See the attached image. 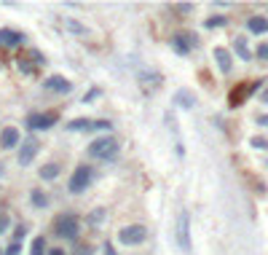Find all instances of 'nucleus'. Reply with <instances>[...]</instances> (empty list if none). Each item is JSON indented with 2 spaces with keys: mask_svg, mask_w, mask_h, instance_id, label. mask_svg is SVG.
<instances>
[{
  "mask_svg": "<svg viewBox=\"0 0 268 255\" xmlns=\"http://www.w3.org/2000/svg\"><path fill=\"white\" fill-rule=\"evenodd\" d=\"M86 150H89L91 159L102 161V164H113V161L121 156V143L115 140L113 134H102V137H94Z\"/></svg>",
  "mask_w": 268,
  "mask_h": 255,
  "instance_id": "nucleus-1",
  "label": "nucleus"
},
{
  "mask_svg": "<svg viewBox=\"0 0 268 255\" xmlns=\"http://www.w3.org/2000/svg\"><path fill=\"white\" fill-rule=\"evenodd\" d=\"M97 180V169L91 164H78L70 175V183H67V191L73 196H80L84 191H89V185Z\"/></svg>",
  "mask_w": 268,
  "mask_h": 255,
  "instance_id": "nucleus-2",
  "label": "nucleus"
},
{
  "mask_svg": "<svg viewBox=\"0 0 268 255\" xmlns=\"http://www.w3.org/2000/svg\"><path fill=\"white\" fill-rule=\"evenodd\" d=\"M54 234L65 242H75L80 234V218L75 212H62L54 218Z\"/></svg>",
  "mask_w": 268,
  "mask_h": 255,
  "instance_id": "nucleus-3",
  "label": "nucleus"
},
{
  "mask_svg": "<svg viewBox=\"0 0 268 255\" xmlns=\"http://www.w3.org/2000/svg\"><path fill=\"white\" fill-rule=\"evenodd\" d=\"M115 239H118V245H123V247H137V245H142V242L148 239V228L142 223L123 226V228H118Z\"/></svg>",
  "mask_w": 268,
  "mask_h": 255,
  "instance_id": "nucleus-4",
  "label": "nucleus"
},
{
  "mask_svg": "<svg viewBox=\"0 0 268 255\" xmlns=\"http://www.w3.org/2000/svg\"><path fill=\"white\" fill-rule=\"evenodd\" d=\"M174 237H177V247H180L182 252H191V250H193V242H191V215H188V210H180Z\"/></svg>",
  "mask_w": 268,
  "mask_h": 255,
  "instance_id": "nucleus-5",
  "label": "nucleus"
},
{
  "mask_svg": "<svg viewBox=\"0 0 268 255\" xmlns=\"http://www.w3.org/2000/svg\"><path fill=\"white\" fill-rule=\"evenodd\" d=\"M38 150H40L38 137H27V140H22V145L16 148V164L19 167H30L35 161V156H38Z\"/></svg>",
  "mask_w": 268,
  "mask_h": 255,
  "instance_id": "nucleus-6",
  "label": "nucleus"
},
{
  "mask_svg": "<svg viewBox=\"0 0 268 255\" xmlns=\"http://www.w3.org/2000/svg\"><path fill=\"white\" fill-rule=\"evenodd\" d=\"M56 121H59L56 113H30L25 124H27L30 132H46V129H51Z\"/></svg>",
  "mask_w": 268,
  "mask_h": 255,
  "instance_id": "nucleus-7",
  "label": "nucleus"
},
{
  "mask_svg": "<svg viewBox=\"0 0 268 255\" xmlns=\"http://www.w3.org/2000/svg\"><path fill=\"white\" fill-rule=\"evenodd\" d=\"M196 43H199V41H196L193 32H174L172 41H169V46L174 49V54H180V56H188L193 51Z\"/></svg>",
  "mask_w": 268,
  "mask_h": 255,
  "instance_id": "nucleus-8",
  "label": "nucleus"
},
{
  "mask_svg": "<svg viewBox=\"0 0 268 255\" xmlns=\"http://www.w3.org/2000/svg\"><path fill=\"white\" fill-rule=\"evenodd\" d=\"M43 89L51 94H70L73 91V81H67L65 75H49L43 78Z\"/></svg>",
  "mask_w": 268,
  "mask_h": 255,
  "instance_id": "nucleus-9",
  "label": "nucleus"
},
{
  "mask_svg": "<svg viewBox=\"0 0 268 255\" xmlns=\"http://www.w3.org/2000/svg\"><path fill=\"white\" fill-rule=\"evenodd\" d=\"M255 89H260V81H250V84H241V86H236V89L228 94V105H231V108H239L241 102L247 100Z\"/></svg>",
  "mask_w": 268,
  "mask_h": 255,
  "instance_id": "nucleus-10",
  "label": "nucleus"
},
{
  "mask_svg": "<svg viewBox=\"0 0 268 255\" xmlns=\"http://www.w3.org/2000/svg\"><path fill=\"white\" fill-rule=\"evenodd\" d=\"M19 145H22V132L16 129V126H3V129H0V148L14 150Z\"/></svg>",
  "mask_w": 268,
  "mask_h": 255,
  "instance_id": "nucleus-11",
  "label": "nucleus"
},
{
  "mask_svg": "<svg viewBox=\"0 0 268 255\" xmlns=\"http://www.w3.org/2000/svg\"><path fill=\"white\" fill-rule=\"evenodd\" d=\"M212 56H215V62H217V67H220V73H223V75H231V70H234V56H231V51L223 49V46H217V49L212 51Z\"/></svg>",
  "mask_w": 268,
  "mask_h": 255,
  "instance_id": "nucleus-12",
  "label": "nucleus"
},
{
  "mask_svg": "<svg viewBox=\"0 0 268 255\" xmlns=\"http://www.w3.org/2000/svg\"><path fill=\"white\" fill-rule=\"evenodd\" d=\"M22 41H25V35L19 30H11V27L0 30V49H16Z\"/></svg>",
  "mask_w": 268,
  "mask_h": 255,
  "instance_id": "nucleus-13",
  "label": "nucleus"
},
{
  "mask_svg": "<svg viewBox=\"0 0 268 255\" xmlns=\"http://www.w3.org/2000/svg\"><path fill=\"white\" fill-rule=\"evenodd\" d=\"M174 105L182 108V110H193L196 108V91H191V89H177V91H174Z\"/></svg>",
  "mask_w": 268,
  "mask_h": 255,
  "instance_id": "nucleus-14",
  "label": "nucleus"
},
{
  "mask_svg": "<svg viewBox=\"0 0 268 255\" xmlns=\"http://www.w3.org/2000/svg\"><path fill=\"white\" fill-rule=\"evenodd\" d=\"M247 30L252 32V35H265L268 32V16H263V14L250 16L247 19Z\"/></svg>",
  "mask_w": 268,
  "mask_h": 255,
  "instance_id": "nucleus-15",
  "label": "nucleus"
},
{
  "mask_svg": "<svg viewBox=\"0 0 268 255\" xmlns=\"http://www.w3.org/2000/svg\"><path fill=\"white\" fill-rule=\"evenodd\" d=\"M59 175H62V164H59V161H49V164H43L38 169V178L40 180H56Z\"/></svg>",
  "mask_w": 268,
  "mask_h": 255,
  "instance_id": "nucleus-16",
  "label": "nucleus"
},
{
  "mask_svg": "<svg viewBox=\"0 0 268 255\" xmlns=\"http://www.w3.org/2000/svg\"><path fill=\"white\" fill-rule=\"evenodd\" d=\"M234 51H236V56H239V60H244V62H250V60H252L250 43H247V38H244V35L234 38Z\"/></svg>",
  "mask_w": 268,
  "mask_h": 255,
  "instance_id": "nucleus-17",
  "label": "nucleus"
},
{
  "mask_svg": "<svg viewBox=\"0 0 268 255\" xmlns=\"http://www.w3.org/2000/svg\"><path fill=\"white\" fill-rule=\"evenodd\" d=\"M30 204L35 207V210H46V207H49V193H46L43 188H32L30 191Z\"/></svg>",
  "mask_w": 268,
  "mask_h": 255,
  "instance_id": "nucleus-18",
  "label": "nucleus"
},
{
  "mask_svg": "<svg viewBox=\"0 0 268 255\" xmlns=\"http://www.w3.org/2000/svg\"><path fill=\"white\" fill-rule=\"evenodd\" d=\"M105 218H108V210H105V207H97V210H91V212H89L86 223H89L91 228H99V226L105 223Z\"/></svg>",
  "mask_w": 268,
  "mask_h": 255,
  "instance_id": "nucleus-19",
  "label": "nucleus"
},
{
  "mask_svg": "<svg viewBox=\"0 0 268 255\" xmlns=\"http://www.w3.org/2000/svg\"><path fill=\"white\" fill-rule=\"evenodd\" d=\"M89 129H94V121L91 119H73L67 124V132H89Z\"/></svg>",
  "mask_w": 268,
  "mask_h": 255,
  "instance_id": "nucleus-20",
  "label": "nucleus"
},
{
  "mask_svg": "<svg viewBox=\"0 0 268 255\" xmlns=\"http://www.w3.org/2000/svg\"><path fill=\"white\" fill-rule=\"evenodd\" d=\"M49 252V247H46V239L43 237H35L30 242V255H46Z\"/></svg>",
  "mask_w": 268,
  "mask_h": 255,
  "instance_id": "nucleus-21",
  "label": "nucleus"
},
{
  "mask_svg": "<svg viewBox=\"0 0 268 255\" xmlns=\"http://www.w3.org/2000/svg\"><path fill=\"white\" fill-rule=\"evenodd\" d=\"M65 25H67V30L73 32V35H86V32H89V27H86V25H80L78 19H67Z\"/></svg>",
  "mask_w": 268,
  "mask_h": 255,
  "instance_id": "nucleus-22",
  "label": "nucleus"
},
{
  "mask_svg": "<svg viewBox=\"0 0 268 255\" xmlns=\"http://www.w3.org/2000/svg\"><path fill=\"white\" fill-rule=\"evenodd\" d=\"M228 25V16H209L204 19V30H215V27H225Z\"/></svg>",
  "mask_w": 268,
  "mask_h": 255,
  "instance_id": "nucleus-23",
  "label": "nucleus"
},
{
  "mask_svg": "<svg viewBox=\"0 0 268 255\" xmlns=\"http://www.w3.org/2000/svg\"><path fill=\"white\" fill-rule=\"evenodd\" d=\"M70 255H94V247H91L89 242H75V247Z\"/></svg>",
  "mask_w": 268,
  "mask_h": 255,
  "instance_id": "nucleus-24",
  "label": "nucleus"
},
{
  "mask_svg": "<svg viewBox=\"0 0 268 255\" xmlns=\"http://www.w3.org/2000/svg\"><path fill=\"white\" fill-rule=\"evenodd\" d=\"M8 228H11V215L8 210H0V234H6Z\"/></svg>",
  "mask_w": 268,
  "mask_h": 255,
  "instance_id": "nucleus-25",
  "label": "nucleus"
},
{
  "mask_svg": "<svg viewBox=\"0 0 268 255\" xmlns=\"http://www.w3.org/2000/svg\"><path fill=\"white\" fill-rule=\"evenodd\" d=\"M99 94H102V89H99V86H94V89H89V91H86V94H84V100H80V102H86V105H91V102H94Z\"/></svg>",
  "mask_w": 268,
  "mask_h": 255,
  "instance_id": "nucleus-26",
  "label": "nucleus"
},
{
  "mask_svg": "<svg viewBox=\"0 0 268 255\" xmlns=\"http://www.w3.org/2000/svg\"><path fill=\"white\" fill-rule=\"evenodd\" d=\"M6 255H22V242H14V239H11V245L3 250Z\"/></svg>",
  "mask_w": 268,
  "mask_h": 255,
  "instance_id": "nucleus-27",
  "label": "nucleus"
},
{
  "mask_svg": "<svg viewBox=\"0 0 268 255\" xmlns=\"http://www.w3.org/2000/svg\"><path fill=\"white\" fill-rule=\"evenodd\" d=\"M250 145H252V148H258V150H265V148H268V140H265V137H252Z\"/></svg>",
  "mask_w": 268,
  "mask_h": 255,
  "instance_id": "nucleus-28",
  "label": "nucleus"
},
{
  "mask_svg": "<svg viewBox=\"0 0 268 255\" xmlns=\"http://www.w3.org/2000/svg\"><path fill=\"white\" fill-rule=\"evenodd\" d=\"M255 56H258V60H265V62H268V43H260L258 49H255Z\"/></svg>",
  "mask_w": 268,
  "mask_h": 255,
  "instance_id": "nucleus-29",
  "label": "nucleus"
},
{
  "mask_svg": "<svg viewBox=\"0 0 268 255\" xmlns=\"http://www.w3.org/2000/svg\"><path fill=\"white\" fill-rule=\"evenodd\" d=\"M25 237H27V226H16L14 228V242H22Z\"/></svg>",
  "mask_w": 268,
  "mask_h": 255,
  "instance_id": "nucleus-30",
  "label": "nucleus"
},
{
  "mask_svg": "<svg viewBox=\"0 0 268 255\" xmlns=\"http://www.w3.org/2000/svg\"><path fill=\"white\" fill-rule=\"evenodd\" d=\"M30 60H32L35 65H46V56H43L40 51H30Z\"/></svg>",
  "mask_w": 268,
  "mask_h": 255,
  "instance_id": "nucleus-31",
  "label": "nucleus"
},
{
  "mask_svg": "<svg viewBox=\"0 0 268 255\" xmlns=\"http://www.w3.org/2000/svg\"><path fill=\"white\" fill-rule=\"evenodd\" d=\"M94 129H105V132H110V129H113V124H110V121H105V119H99V121H94Z\"/></svg>",
  "mask_w": 268,
  "mask_h": 255,
  "instance_id": "nucleus-32",
  "label": "nucleus"
},
{
  "mask_svg": "<svg viewBox=\"0 0 268 255\" xmlns=\"http://www.w3.org/2000/svg\"><path fill=\"white\" fill-rule=\"evenodd\" d=\"M174 8H177V11H182V14H188V11H193V3H177Z\"/></svg>",
  "mask_w": 268,
  "mask_h": 255,
  "instance_id": "nucleus-33",
  "label": "nucleus"
},
{
  "mask_svg": "<svg viewBox=\"0 0 268 255\" xmlns=\"http://www.w3.org/2000/svg\"><path fill=\"white\" fill-rule=\"evenodd\" d=\"M102 250H105V255H115V247H113V242H105V245H102Z\"/></svg>",
  "mask_w": 268,
  "mask_h": 255,
  "instance_id": "nucleus-34",
  "label": "nucleus"
},
{
  "mask_svg": "<svg viewBox=\"0 0 268 255\" xmlns=\"http://www.w3.org/2000/svg\"><path fill=\"white\" fill-rule=\"evenodd\" d=\"M46 255H67V252H65L62 247H51V250H49V252H46Z\"/></svg>",
  "mask_w": 268,
  "mask_h": 255,
  "instance_id": "nucleus-35",
  "label": "nucleus"
},
{
  "mask_svg": "<svg viewBox=\"0 0 268 255\" xmlns=\"http://www.w3.org/2000/svg\"><path fill=\"white\" fill-rule=\"evenodd\" d=\"M258 124H260V126H265V129H268V113H265V115H258Z\"/></svg>",
  "mask_w": 268,
  "mask_h": 255,
  "instance_id": "nucleus-36",
  "label": "nucleus"
},
{
  "mask_svg": "<svg viewBox=\"0 0 268 255\" xmlns=\"http://www.w3.org/2000/svg\"><path fill=\"white\" fill-rule=\"evenodd\" d=\"M260 102H265V105H268V86L260 91Z\"/></svg>",
  "mask_w": 268,
  "mask_h": 255,
  "instance_id": "nucleus-37",
  "label": "nucleus"
},
{
  "mask_svg": "<svg viewBox=\"0 0 268 255\" xmlns=\"http://www.w3.org/2000/svg\"><path fill=\"white\" fill-rule=\"evenodd\" d=\"M3 178H6V164L0 161V180H3Z\"/></svg>",
  "mask_w": 268,
  "mask_h": 255,
  "instance_id": "nucleus-38",
  "label": "nucleus"
},
{
  "mask_svg": "<svg viewBox=\"0 0 268 255\" xmlns=\"http://www.w3.org/2000/svg\"><path fill=\"white\" fill-rule=\"evenodd\" d=\"M0 255H6V252H3V247H0Z\"/></svg>",
  "mask_w": 268,
  "mask_h": 255,
  "instance_id": "nucleus-39",
  "label": "nucleus"
}]
</instances>
